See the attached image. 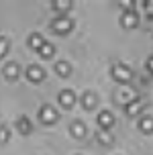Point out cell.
Returning <instances> with one entry per match:
<instances>
[{
    "instance_id": "cell-8",
    "label": "cell",
    "mask_w": 153,
    "mask_h": 155,
    "mask_svg": "<svg viewBox=\"0 0 153 155\" xmlns=\"http://www.w3.org/2000/svg\"><path fill=\"white\" fill-rule=\"evenodd\" d=\"M16 129H18V133L21 135H29L31 131H33V123H31L29 116H18V120H16Z\"/></svg>"
},
{
    "instance_id": "cell-17",
    "label": "cell",
    "mask_w": 153,
    "mask_h": 155,
    "mask_svg": "<svg viewBox=\"0 0 153 155\" xmlns=\"http://www.w3.org/2000/svg\"><path fill=\"white\" fill-rule=\"evenodd\" d=\"M43 43H45V41H43V37H41V35H39V33H33V35H31L29 37V45L33 47V49H41V45H43Z\"/></svg>"
},
{
    "instance_id": "cell-3",
    "label": "cell",
    "mask_w": 153,
    "mask_h": 155,
    "mask_svg": "<svg viewBox=\"0 0 153 155\" xmlns=\"http://www.w3.org/2000/svg\"><path fill=\"white\" fill-rule=\"evenodd\" d=\"M39 116H41V120L45 124H53L55 120H57V110H55L51 104H45V106L41 108V112H39Z\"/></svg>"
},
{
    "instance_id": "cell-7",
    "label": "cell",
    "mask_w": 153,
    "mask_h": 155,
    "mask_svg": "<svg viewBox=\"0 0 153 155\" xmlns=\"http://www.w3.org/2000/svg\"><path fill=\"white\" fill-rule=\"evenodd\" d=\"M59 104L63 106V108H72L74 106V102H76V94L72 92V90H63V92H59Z\"/></svg>"
},
{
    "instance_id": "cell-1",
    "label": "cell",
    "mask_w": 153,
    "mask_h": 155,
    "mask_svg": "<svg viewBox=\"0 0 153 155\" xmlns=\"http://www.w3.org/2000/svg\"><path fill=\"white\" fill-rule=\"evenodd\" d=\"M112 78H115L116 82H121V84H127V82H131V78H133V71L125 63H116L115 68H112Z\"/></svg>"
},
{
    "instance_id": "cell-4",
    "label": "cell",
    "mask_w": 153,
    "mask_h": 155,
    "mask_svg": "<svg viewBox=\"0 0 153 155\" xmlns=\"http://www.w3.org/2000/svg\"><path fill=\"white\" fill-rule=\"evenodd\" d=\"M121 25L125 27V29H135V27L139 25L137 12H135V10H127V12L121 16Z\"/></svg>"
},
{
    "instance_id": "cell-2",
    "label": "cell",
    "mask_w": 153,
    "mask_h": 155,
    "mask_svg": "<svg viewBox=\"0 0 153 155\" xmlns=\"http://www.w3.org/2000/svg\"><path fill=\"white\" fill-rule=\"evenodd\" d=\"M72 27H74V23L69 21L68 16H57L55 21H51V29H53L57 35H65V33H69Z\"/></svg>"
},
{
    "instance_id": "cell-11",
    "label": "cell",
    "mask_w": 153,
    "mask_h": 155,
    "mask_svg": "<svg viewBox=\"0 0 153 155\" xmlns=\"http://www.w3.org/2000/svg\"><path fill=\"white\" fill-rule=\"evenodd\" d=\"M51 6H53L57 12H68L69 8H72V0H53Z\"/></svg>"
},
{
    "instance_id": "cell-9",
    "label": "cell",
    "mask_w": 153,
    "mask_h": 155,
    "mask_svg": "<svg viewBox=\"0 0 153 155\" xmlns=\"http://www.w3.org/2000/svg\"><path fill=\"white\" fill-rule=\"evenodd\" d=\"M18 74H21V70H18V63H15V61H10V63H6V68H4V76H6V80H16L18 78Z\"/></svg>"
},
{
    "instance_id": "cell-6",
    "label": "cell",
    "mask_w": 153,
    "mask_h": 155,
    "mask_svg": "<svg viewBox=\"0 0 153 155\" xmlns=\"http://www.w3.org/2000/svg\"><path fill=\"white\" fill-rule=\"evenodd\" d=\"M27 78H29L31 82L39 84V82H43V78H45V71L41 70L39 65H29V68H27Z\"/></svg>"
},
{
    "instance_id": "cell-20",
    "label": "cell",
    "mask_w": 153,
    "mask_h": 155,
    "mask_svg": "<svg viewBox=\"0 0 153 155\" xmlns=\"http://www.w3.org/2000/svg\"><path fill=\"white\" fill-rule=\"evenodd\" d=\"M8 53V41L4 37H0V59Z\"/></svg>"
},
{
    "instance_id": "cell-12",
    "label": "cell",
    "mask_w": 153,
    "mask_h": 155,
    "mask_svg": "<svg viewBox=\"0 0 153 155\" xmlns=\"http://www.w3.org/2000/svg\"><path fill=\"white\" fill-rule=\"evenodd\" d=\"M72 135H74L76 139H82L86 135V127L80 123V120H74V123H72Z\"/></svg>"
},
{
    "instance_id": "cell-18",
    "label": "cell",
    "mask_w": 153,
    "mask_h": 155,
    "mask_svg": "<svg viewBox=\"0 0 153 155\" xmlns=\"http://www.w3.org/2000/svg\"><path fill=\"white\" fill-rule=\"evenodd\" d=\"M96 139L100 141V143H104V145H108V143H112V135H110V131H96Z\"/></svg>"
},
{
    "instance_id": "cell-5",
    "label": "cell",
    "mask_w": 153,
    "mask_h": 155,
    "mask_svg": "<svg viewBox=\"0 0 153 155\" xmlns=\"http://www.w3.org/2000/svg\"><path fill=\"white\" fill-rule=\"evenodd\" d=\"M98 124H100L102 131H110L112 124H115V116L110 114L108 110H104V112H100V114H98Z\"/></svg>"
},
{
    "instance_id": "cell-19",
    "label": "cell",
    "mask_w": 153,
    "mask_h": 155,
    "mask_svg": "<svg viewBox=\"0 0 153 155\" xmlns=\"http://www.w3.org/2000/svg\"><path fill=\"white\" fill-rule=\"evenodd\" d=\"M8 139H10V133H8V129L4 127V124H0V143H6Z\"/></svg>"
},
{
    "instance_id": "cell-21",
    "label": "cell",
    "mask_w": 153,
    "mask_h": 155,
    "mask_svg": "<svg viewBox=\"0 0 153 155\" xmlns=\"http://www.w3.org/2000/svg\"><path fill=\"white\" fill-rule=\"evenodd\" d=\"M147 70H149V71H153V55L149 57V59H147Z\"/></svg>"
},
{
    "instance_id": "cell-16",
    "label": "cell",
    "mask_w": 153,
    "mask_h": 155,
    "mask_svg": "<svg viewBox=\"0 0 153 155\" xmlns=\"http://www.w3.org/2000/svg\"><path fill=\"white\" fill-rule=\"evenodd\" d=\"M53 53H55V47L51 45V43H43L41 49H39V55H41V57H45V59H49Z\"/></svg>"
},
{
    "instance_id": "cell-14",
    "label": "cell",
    "mask_w": 153,
    "mask_h": 155,
    "mask_svg": "<svg viewBox=\"0 0 153 155\" xmlns=\"http://www.w3.org/2000/svg\"><path fill=\"white\" fill-rule=\"evenodd\" d=\"M141 104H143V102L139 100V98H135L133 102H129V104H127V114L129 116L139 114V112H141Z\"/></svg>"
},
{
    "instance_id": "cell-10",
    "label": "cell",
    "mask_w": 153,
    "mask_h": 155,
    "mask_svg": "<svg viewBox=\"0 0 153 155\" xmlns=\"http://www.w3.org/2000/svg\"><path fill=\"white\" fill-rule=\"evenodd\" d=\"M82 106H84L86 110H90L96 106V94L94 92H84L82 94Z\"/></svg>"
},
{
    "instance_id": "cell-15",
    "label": "cell",
    "mask_w": 153,
    "mask_h": 155,
    "mask_svg": "<svg viewBox=\"0 0 153 155\" xmlns=\"http://www.w3.org/2000/svg\"><path fill=\"white\" fill-rule=\"evenodd\" d=\"M55 71H57L61 78H68L69 71H72V68H69L68 61H57V63H55Z\"/></svg>"
},
{
    "instance_id": "cell-13",
    "label": "cell",
    "mask_w": 153,
    "mask_h": 155,
    "mask_svg": "<svg viewBox=\"0 0 153 155\" xmlns=\"http://www.w3.org/2000/svg\"><path fill=\"white\" fill-rule=\"evenodd\" d=\"M139 129H141L143 133H147V135L153 133V118L151 116H143V118L139 120Z\"/></svg>"
}]
</instances>
